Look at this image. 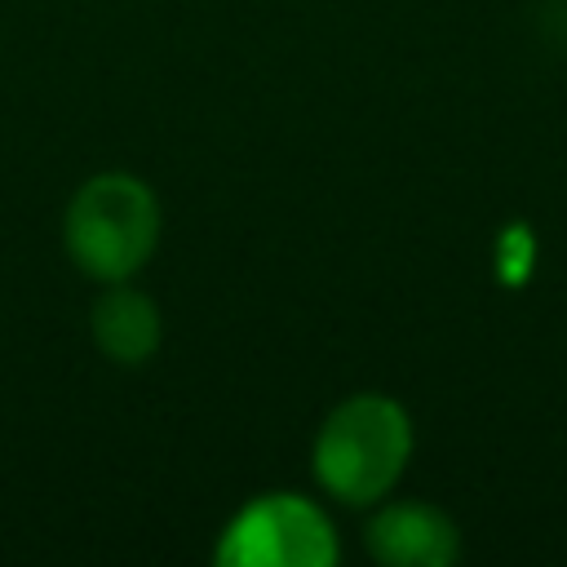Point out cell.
Segmentation results:
<instances>
[{
  "label": "cell",
  "mask_w": 567,
  "mask_h": 567,
  "mask_svg": "<svg viewBox=\"0 0 567 567\" xmlns=\"http://www.w3.org/2000/svg\"><path fill=\"white\" fill-rule=\"evenodd\" d=\"M66 252L93 279H128L137 266L151 261L159 239V204L155 190L133 173H97L89 177L62 221Z\"/></svg>",
  "instance_id": "cell-2"
},
{
  "label": "cell",
  "mask_w": 567,
  "mask_h": 567,
  "mask_svg": "<svg viewBox=\"0 0 567 567\" xmlns=\"http://www.w3.org/2000/svg\"><path fill=\"white\" fill-rule=\"evenodd\" d=\"M368 549L390 567H443L456 558V527L434 505L399 501L368 523Z\"/></svg>",
  "instance_id": "cell-4"
},
{
  "label": "cell",
  "mask_w": 567,
  "mask_h": 567,
  "mask_svg": "<svg viewBox=\"0 0 567 567\" xmlns=\"http://www.w3.org/2000/svg\"><path fill=\"white\" fill-rule=\"evenodd\" d=\"M337 558V532L328 514L297 496L270 492L248 501L221 532L217 563L230 567H328Z\"/></svg>",
  "instance_id": "cell-3"
},
{
  "label": "cell",
  "mask_w": 567,
  "mask_h": 567,
  "mask_svg": "<svg viewBox=\"0 0 567 567\" xmlns=\"http://www.w3.org/2000/svg\"><path fill=\"white\" fill-rule=\"evenodd\" d=\"M93 341L106 359L115 363H146L159 350V310L146 292L128 288L115 279L97 301H93Z\"/></svg>",
  "instance_id": "cell-5"
},
{
  "label": "cell",
  "mask_w": 567,
  "mask_h": 567,
  "mask_svg": "<svg viewBox=\"0 0 567 567\" xmlns=\"http://www.w3.org/2000/svg\"><path fill=\"white\" fill-rule=\"evenodd\" d=\"M412 456V421L385 394H354L337 403L315 439L319 483L350 505L385 496Z\"/></svg>",
  "instance_id": "cell-1"
}]
</instances>
